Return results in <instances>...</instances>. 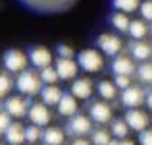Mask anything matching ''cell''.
<instances>
[{
    "label": "cell",
    "instance_id": "obj_1",
    "mask_svg": "<svg viewBox=\"0 0 152 145\" xmlns=\"http://www.w3.org/2000/svg\"><path fill=\"white\" fill-rule=\"evenodd\" d=\"M19 2L39 14H58L69 10L77 0H19Z\"/></svg>",
    "mask_w": 152,
    "mask_h": 145
},
{
    "label": "cell",
    "instance_id": "obj_2",
    "mask_svg": "<svg viewBox=\"0 0 152 145\" xmlns=\"http://www.w3.org/2000/svg\"><path fill=\"white\" fill-rule=\"evenodd\" d=\"M41 83H42L41 75L33 74V72H29V70L19 72L18 79H15V87H18V91H19V93H23V95H35V93H39V91L42 89Z\"/></svg>",
    "mask_w": 152,
    "mask_h": 145
},
{
    "label": "cell",
    "instance_id": "obj_3",
    "mask_svg": "<svg viewBox=\"0 0 152 145\" xmlns=\"http://www.w3.org/2000/svg\"><path fill=\"white\" fill-rule=\"evenodd\" d=\"M77 64L83 68V70H87V72H100L102 66H104V60H102V56L98 54L96 50L87 48V50H81V52H79Z\"/></svg>",
    "mask_w": 152,
    "mask_h": 145
},
{
    "label": "cell",
    "instance_id": "obj_4",
    "mask_svg": "<svg viewBox=\"0 0 152 145\" xmlns=\"http://www.w3.org/2000/svg\"><path fill=\"white\" fill-rule=\"evenodd\" d=\"M4 68L8 72H23L27 68V56L18 48H12L4 54Z\"/></svg>",
    "mask_w": 152,
    "mask_h": 145
},
{
    "label": "cell",
    "instance_id": "obj_5",
    "mask_svg": "<svg viewBox=\"0 0 152 145\" xmlns=\"http://www.w3.org/2000/svg\"><path fill=\"white\" fill-rule=\"evenodd\" d=\"M91 130H93V124H91V120L87 118V116L73 114V116H71V120L67 122V132H69L71 135H77V138L87 135Z\"/></svg>",
    "mask_w": 152,
    "mask_h": 145
},
{
    "label": "cell",
    "instance_id": "obj_6",
    "mask_svg": "<svg viewBox=\"0 0 152 145\" xmlns=\"http://www.w3.org/2000/svg\"><path fill=\"white\" fill-rule=\"evenodd\" d=\"M125 122L129 124L131 130L135 132H142L148 128V114L142 110H139V108H129V110L125 112Z\"/></svg>",
    "mask_w": 152,
    "mask_h": 145
},
{
    "label": "cell",
    "instance_id": "obj_7",
    "mask_svg": "<svg viewBox=\"0 0 152 145\" xmlns=\"http://www.w3.org/2000/svg\"><path fill=\"white\" fill-rule=\"evenodd\" d=\"M98 48L104 52V54L108 56H115L119 50H121V41H119V37H115V35H100L96 41Z\"/></svg>",
    "mask_w": 152,
    "mask_h": 145
},
{
    "label": "cell",
    "instance_id": "obj_8",
    "mask_svg": "<svg viewBox=\"0 0 152 145\" xmlns=\"http://www.w3.org/2000/svg\"><path fill=\"white\" fill-rule=\"evenodd\" d=\"M142 101H146V95L142 93V89H139V87H127V89H123L121 93V103L125 104L127 108H137L139 104L142 103Z\"/></svg>",
    "mask_w": 152,
    "mask_h": 145
},
{
    "label": "cell",
    "instance_id": "obj_9",
    "mask_svg": "<svg viewBox=\"0 0 152 145\" xmlns=\"http://www.w3.org/2000/svg\"><path fill=\"white\" fill-rule=\"evenodd\" d=\"M29 58H31V64H33L35 68H46V66H50V62H52V54H50V50L48 48H45V47H33L29 50Z\"/></svg>",
    "mask_w": 152,
    "mask_h": 145
},
{
    "label": "cell",
    "instance_id": "obj_10",
    "mask_svg": "<svg viewBox=\"0 0 152 145\" xmlns=\"http://www.w3.org/2000/svg\"><path fill=\"white\" fill-rule=\"evenodd\" d=\"M89 114L96 124H106L112 120V108L106 103H93L89 107Z\"/></svg>",
    "mask_w": 152,
    "mask_h": 145
},
{
    "label": "cell",
    "instance_id": "obj_11",
    "mask_svg": "<svg viewBox=\"0 0 152 145\" xmlns=\"http://www.w3.org/2000/svg\"><path fill=\"white\" fill-rule=\"evenodd\" d=\"M27 116H29L31 124H37V126H46L50 122V112L45 104H31Z\"/></svg>",
    "mask_w": 152,
    "mask_h": 145
},
{
    "label": "cell",
    "instance_id": "obj_12",
    "mask_svg": "<svg viewBox=\"0 0 152 145\" xmlns=\"http://www.w3.org/2000/svg\"><path fill=\"white\" fill-rule=\"evenodd\" d=\"M4 110L10 112L14 118H21V116H27L29 108H27V103L19 97H12V99H6L4 103Z\"/></svg>",
    "mask_w": 152,
    "mask_h": 145
},
{
    "label": "cell",
    "instance_id": "obj_13",
    "mask_svg": "<svg viewBox=\"0 0 152 145\" xmlns=\"http://www.w3.org/2000/svg\"><path fill=\"white\" fill-rule=\"evenodd\" d=\"M4 138L10 145H21L23 141H27L25 138V128L21 124H12L6 132H4Z\"/></svg>",
    "mask_w": 152,
    "mask_h": 145
},
{
    "label": "cell",
    "instance_id": "obj_14",
    "mask_svg": "<svg viewBox=\"0 0 152 145\" xmlns=\"http://www.w3.org/2000/svg\"><path fill=\"white\" fill-rule=\"evenodd\" d=\"M71 93L77 97V99H89L91 93H93V81L89 78L75 79L73 85H71Z\"/></svg>",
    "mask_w": 152,
    "mask_h": 145
},
{
    "label": "cell",
    "instance_id": "obj_15",
    "mask_svg": "<svg viewBox=\"0 0 152 145\" xmlns=\"http://www.w3.org/2000/svg\"><path fill=\"white\" fill-rule=\"evenodd\" d=\"M56 70H58L62 79H73L75 74H77V64L71 58H60L56 62Z\"/></svg>",
    "mask_w": 152,
    "mask_h": 145
},
{
    "label": "cell",
    "instance_id": "obj_16",
    "mask_svg": "<svg viewBox=\"0 0 152 145\" xmlns=\"http://www.w3.org/2000/svg\"><path fill=\"white\" fill-rule=\"evenodd\" d=\"M112 72H114L115 75H131L135 72V64L131 62V58L118 56V58L112 62Z\"/></svg>",
    "mask_w": 152,
    "mask_h": 145
},
{
    "label": "cell",
    "instance_id": "obj_17",
    "mask_svg": "<svg viewBox=\"0 0 152 145\" xmlns=\"http://www.w3.org/2000/svg\"><path fill=\"white\" fill-rule=\"evenodd\" d=\"M41 97H42V103L48 104V107H52V104H58L60 103V99L64 97V93L56 85H50V83H48L46 87H42V89H41Z\"/></svg>",
    "mask_w": 152,
    "mask_h": 145
},
{
    "label": "cell",
    "instance_id": "obj_18",
    "mask_svg": "<svg viewBox=\"0 0 152 145\" xmlns=\"http://www.w3.org/2000/svg\"><path fill=\"white\" fill-rule=\"evenodd\" d=\"M73 93L71 95H64L62 99H60L58 103V112L62 116H73L75 112H77V101L73 99Z\"/></svg>",
    "mask_w": 152,
    "mask_h": 145
},
{
    "label": "cell",
    "instance_id": "obj_19",
    "mask_svg": "<svg viewBox=\"0 0 152 145\" xmlns=\"http://www.w3.org/2000/svg\"><path fill=\"white\" fill-rule=\"evenodd\" d=\"M129 48H131V54H133L135 60H146V58H150V54H152V47L146 45L145 41H135V43H131Z\"/></svg>",
    "mask_w": 152,
    "mask_h": 145
},
{
    "label": "cell",
    "instance_id": "obj_20",
    "mask_svg": "<svg viewBox=\"0 0 152 145\" xmlns=\"http://www.w3.org/2000/svg\"><path fill=\"white\" fill-rule=\"evenodd\" d=\"M64 132L60 128H48V130L42 132V143L45 145H62L64 143Z\"/></svg>",
    "mask_w": 152,
    "mask_h": 145
},
{
    "label": "cell",
    "instance_id": "obj_21",
    "mask_svg": "<svg viewBox=\"0 0 152 145\" xmlns=\"http://www.w3.org/2000/svg\"><path fill=\"white\" fill-rule=\"evenodd\" d=\"M112 25H114L118 31L125 33V31H129V27H131V19L125 16V12H119L118 10L114 16H112Z\"/></svg>",
    "mask_w": 152,
    "mask_h": 145
},
{
    "label": "cell",
    "instance_id": "obj_22",
    "mask_svg": "<svg viewBox=\"0 0 152 145\" xmlns=\"http://www.w3.org/2000/svg\"><path fill=\"white\" fill-rule=\"evenodd\" d=\"M148 33V27H146L145 21H131V27H129V35L133 37V41H142Z\"/></svg>",
    "mask_w": 152,
    "mask_h": 145
},
{
    "label": "cell",
    "instance_id": "obj_23",
    "mask_svg": "<svg viewBox=\"0 0 152 145\" xmlns=\"http://www.w3.org/2000/svg\"><path fill=\"white\" fill-rule=\"evenodd\" d=\"M112 4H114L115 10L129 14V12H135L137 8H141L142 2H141V0H112Z\"/></svg>",
    "mask_w": 152,
    "mask_h": 145
},
{
    "label": "cell",
    "instance_id": "obj_24",
    "mask_svg": "<svg viewBox=\"0 0 152 145\" xmlns=\"http://www.w3.org/2000/svg\"><path fill=\"white\" fill-rule=\"evenodd\" d=\"M129 124L125 122V120H114L112 122V134L115 135V138H119V139H125L127 138V134H129Z\"/></svg>",
    "mask_w": 152,
    "mask_h": 145
},
{
    "label": "cell",
    "instance_id": "obj_25",
    "mask_svg": "<svg viewBox=\"0 0 152 145\" xmlns=\"http://www.w3.org/2000/svg\"><path fill=\"white\" fill-rule=\"evenodd\" d=\"M98 93H100L102 99L114 101L115 99V85L110 83V81H100V83H98Z\"/></svg>",
    "mask_w": 152,
    "mask_h": 145
},
{
    "label": "cell",
    "instance_id": "obj_26",
    "mask_svg": "<svg viewBox=\"0 0 152 145\" xmlns=\"http://www.w3.org/2000/svg\"><path fill=\"white\" fill-rule=\"evenodd\" d=\"M58 78H60V74H58V70L56 68H50V66H46V68H42L41 70V79H42V83H56L58 81Z\"/></svg>",
    "mask_w": 152,
    "mask_h": 145
},
{
    "label": "cell",
    "instance_id": "obj_27",
    "mask_svg": "<svg viewBox=\"0 0 152 145\" xmlns=\"http://www.w3.org/2000/svg\"><path fill=\"white\" fill-rule=\"evenodd\" d=\"M137 75H139V79H141V81L152 83V64H142V66H139Z\"/></svg>",
    "mask_w": 152,
    "mask_h": 145
},
{
    "label": "cell",
    "instance_id": "obj_28",
    "mask_svg": "<svg viewBox=\"0 0 152 145\" xmlns=\"http://www.w3.org/2000/svg\"><path fill=\"white\" fill-rule=\"evenodd\" d=\"M25 138H27V141H29V143H35L37 139L42 138V134H41V130H39L37 124H33V126H27V128H25Z\"/></svg>",
    "mask_w": 152,
    "mask_h": 145
},
{
    "label": "cell",
    "instance_id": "obj_29",
    "mask_svg": "<svg viewBox=\"0 0 152 145\" xmlns=\"http://www.w3.org/2000/svg\"><path fill=\"white\" fill-rule=\"evenodd\" d=\"M112 139H110V135H108V132H104V130H96V132H93V143L94 145H108Z\"/></svg>",
    "mask_w": 152,
    "mask_h": 145
},
{
    "label": "cell",
    "instance_id": "obj_30",
    "mask_svg": "<svg viewBox=\"0 0 152 145\" xmlns=\"http://www.w3.org/2000/svg\"><path fill=\"white\" fill-rule=\"evenodd\" d=\"M10 87H12V79H10V75H8V74H2V75H0V95L6 97V95H8V91H10Z\"/></svg>",
    "mask_w": 152,
    "mask_h": 145
},
{
    "label": "cell",
    "instance_id": "obj_31",
    "mask_svg": "<svg viewBox=\"0 0 152 145\" xmlns=\"http://www.w3.org/2000/svg\"><path fill=\"white\" fill-rule=\"evenodd\" d=\"M141 16L145 19H148V21H152V0H145L141 4Z\"/></svg>",
    "mask_w": 152,
    "mask_h": 145
},
{
    "label": "cell",
    "instance_id": "obj_32",
    "mask_svg": "<svg viewBox=\"0 0 152 145\" xmlns=\"http://www.w3.org/2000/svg\"><path fill=\"white\" fill-rule=\"evenodd\" d=\"M56 52L60 54V58H71L73 56V48L67 45H58L56 47Z\"/></svg>",
    "mask_w": 152,
    "mask_h": 145
},
{
    "label": "cell",
    "instance_id": "obj_33",
    "mask_svg": "<svg viewBox=\"0 0 152 145\" xmlns=\"http://www.w3.org/2000/svg\"><path fill=\"white\" fill-rule=\"evenodd\" d=\"M139 141H141V145H152V130L139 132Z\"/></svg>",
    "mask_w": 152,
    "mask_h": 145
},
{
    "label": "cell",
    "instance_id": "obj_34",
    "mask_svg": "<svg viewBox=\"0 0 152 145\" xmlns=\"http://www.w3.org/2000/svg\"><path fill=\"white\" fill-rule=\"evenodd\" d=\"M10 116H12V114H10V112H6V110L0 114V132H2V134L12 126V124H10Z\"/></svg>",
    "mask_w": 152,
    "mask_h": 145
},
{
    "label": "cell",
    "instance_id": "obj_35",
    "mask_svg": "<svg viewBox=\"0 0 152 145\" xmlns=\"http://www.w3.org/2000/svg\"><path fill=\"white\" fill-rule=\"evenodd\" d=\"M115 85H118L119 89H127V87H131L129 75H115Z\"/></svg>",
    "mask_w": 152,
    "mask_h": 145
},
{
    "label": "cell",
    "instance_id": "obj_36",
    "mask_svg": "<svg viewBox=\"0 0 152 145\" xmlns=\"http://www.w3.org/2000/svg\"><path fill=\"white\" fill-rule=\"evenodd\" d=\"M71 145H91V143L87 141V139H81V138H77V139H73V141H71Z\"/></svg>",
    "mask_w": 152,
    "mask_h": 145
},
{
    "label": "cell",
    "instance_id": "obj_37",
    "mask_svg": "<svg viewBox=\"0 0 152 145\" xmlns=\"http://www.w3.org/2000/svg\"><path fill=\"white\" fill-rule=\"evenodd\" d=\"M146 107L152 110V91H148V93H146Z\"/></svg>",
    "mask_w": 152,
    "mask_h": 145
},
{
    "label": "cell",
    "instance_id": "obj_38",
    "mask_svg": "<svg viewBox=\"0 0 152 145\" xmlns=\"http://www.w3.org/2000/svg\"><path fill=\"white\" fill-rule=\"evenodd\" d=\"M119 145H135V141H131V139H121Z\"/></svg>",
    "mask_w": 152,
    "mask_h": 145
},
{
    "label": "cell",
    "instance_id": "obj_39",
    "mask_svg": "<svg viewBox=\"0 0 152 145\" xmlns=\"http://www.w3.org/2000/svg\"><path fill=\"white\" fill-rule=\"evenodd\" d=\"M108 145H119V141H115V139H112V141L108 143Z\"/></svg>",
    "mask_w": 152,
    "mask_h": 145
},
{
    "label": "cell",
    "instance_id": "obj_40",
    "mask_svg": "<svg viewBox=\"0 0 152 145\" xmlns=\"http://www.w3.org/2000/svg\"><path fill=\"white\" fill-rule=\"evenodd\" d=\"M150 33H152V27H150Z\"/></svg>",
    "mask_w": 152,
    "mask_h": 145
},
{
    "label": "cell",
    "instance_id": "obj_41",
    "mask_svg": "<svg viewBox=\"0 0 152 145\" xmlns=\"http://www.w3.org/2000/svg\"><path fill=\"white\" fill-rule=\"evenodd\" d=\"M31 145H33V143H31Z\"/></svg>",
    "mask_w": 152,
    "mask_h": 145
}]
</instances>
